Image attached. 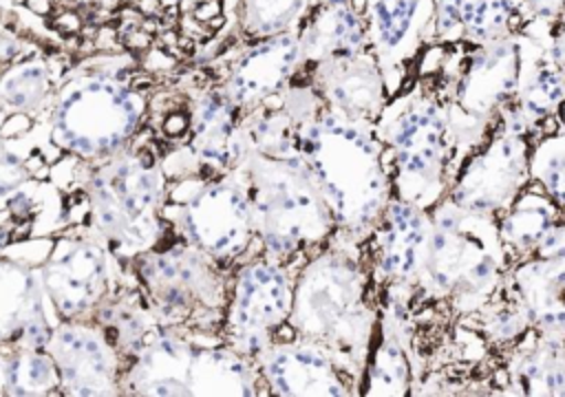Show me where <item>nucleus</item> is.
Masks as SVG:
<instances>
[{"mask_svg":"<svg viewBox=\"0 0 565 397\" xmlns=\"http://www.w3.org/2000/svg\"><path fill=\"white\" fill-rule=\"evenodd\" d=\"M157 79L128 53L73 60L40 117L53 154L99 161L126 150L146 126Z\"/></svg>","mask_w":565,"mask_h":397,"instance_id":"obj_2","label":"nucleus"},{"mask_svg":"<svg viewBox=\"0 0 565 397\" xmlns=\"http://www.w3.org/2000/svg\"><path fill=\"white\" fill-rule=\"evenodd\" d=\"M430 212L391 198L371 232V278L384 287L415 291L430 240Z\"/></svg>","mask_w":565,"mask_h":397,"instance_id":"obj_19","label":"nucleus"},{"mask_svg":"<svg viewBox=\"0 0 565 397\" xmlns=\"http://www.w3.org/2000/svg\"><path fill=\"white\" fill-rule=\"evenodd\" d=\"M408 293L411 291L384 287L377 335L369 353L360 395L402 397L411 393L413 357L408 331Z\"/></svg>","mask_w":565,"mask_h":397,"instance_id":"obj_22","label":"nucleus"},{"mask_svg":"<svg viewBox=\"0 0 565 397\" xmlns=\"http://www.w3.org/2000/svg\"><path fill=\"white\" fill-rule=\"evenodd\" d=\"M430 240L417 287L424 298L446 300L457 313H479L508 276V249L490 214L470 212L444 196L430 210Z\"/></svg>","mask_w":565,"mask_h":397,"instance_id":"obj_7","label":"nucleus"},{"mask_svg":"<svg viewBox=\"0 0 565 397\" xmlns=\"http://www.w3.org/2000/svg\"><path fill=\"white\" fill-rule=\"evenodd\" d=\"M44 348L51 353L62 395H121L124 355L93 320H60Z\"/></svg>","mask_w":565,"mask_h":397,"instance_id":"obj_18","label":"nucleus"},{"mask_svg":"<svg viewBox=\"0 0 565 397\" xmlns=\"http://www.w3.org/2000/svg\"><path fill=\"white\" fill-rule=\"evenodd\" d=\"M214 60L221 62L214 79L241 115L278 95L302 71L298 33L258 37Z\"/></svg>","mask_w":565,"mask_h":397,"instance_id":"obj_17","label":"nucleus"},{"mask_svg":"<svg viewBox=\"0 0 565 397\" xmlns=\"http://www.w3.org/2000/svg\"><path fill=\"white\" fill-rule=\"evenodd\" d=\"M552 55H554V60L565 68V15L554 24Z\"/></svg>","mask_w":565,"mask_h":397,"instance_id":"obj_34","label":"nucleus"},{"mask_svg":"<svg viewBox=\"0 0 565 397\" xmlns=\"http://www.w3.org/2000/svg\"><path fill=\"white\" fill-rule=\"evenodd\" d=\"M73 57L40 46L0 73V126L4 119L26 115L40 119L60 88Z\"/></svg>","mask_w":565,"mask_h":397,"instance_id":"obj_23","label":"nucleus"},{"mask_svg":"<svg viewBox=\"0 0 565 397\" xmlns=\"http://www.w3.org/2000/svg\"><path fill=\"white\" fill-rule=\"evenodd\" d=\"M320 2H324V0H313V7H316V4H320Z\"/></svg>","mask_w":565,"mask_h":397,"instance_id":"obj_37","label":"nucleus"},{"mask_svg":"<svg viewBox=\"0 0 565 397\" xmlns=\"http://www.w3.org/2000/svg\"><path fill=\"white\" fill-rule=\"evenodd\" d=\"M234 172L245 185L263 256L289 265L329 243L335 221L298 146L274 154L247 148Z\"/></svg>","mask_w":565,"mask_h":397,"instance_id":"obj_6","label":"nucleus"},{"mask_svg":"<svg viewBox=\"0 0 565 397\" xmlns=\"http://www.w3.org/2000/svg\"><path fill=\"white\" fill-rule=\"evenodd\" d=\"M269 395L344 397L355 395L327 348L305 337L274 342L254 357Z\"/></svg>","mask_w":565,"mask_h":397,"instance_id":"obj_20","label":"nucleus"},{"mask_svg":"<svg viewBox=\"0 0 565 397\" xmlns=\"http://www.w3.org/2000/svg\"><path fill=\"white\" fill-rule=\"evenodd\" d=\"M532 256L539 258H561L565 260V218L556 221L547 234L539 240L536 249L532 251Z\"/></svg>","mask_w":565,"mask_h":397,"instance_id":"obj_33","label":"nucleus"},{"mask_svg":"<svg viewBox=\"0 0 565 397\" xmlns=\"http://www.w3.org/2000/svg\"><path fill=\"white\" fill-rule=\"evenodd\" d=\"M302 71L340 55L369 49L366 20L355 0H324L311 9L298 29Z\"/></svg>","mask_w":565,"mask_h":397,"instance_id":"obj_25","label":"nucleus"},{"mask_svg":"<svg viewBox=\"0 0 565 397\" xmlns=\"http://www.w3.org/2000/svg\"><path fill=\"white\" fill-rule=\"evenodd\" d=\"M256 362L225 342L203 344L183 333L163 329L121 373V395H260Z\"/></svg>","mask_w":565,"mask_h":397,"instance_id":"obj_9","label":"nucleus"},{"mask_svg":"<svg viewBox=\"0 0 565 397\" xmlns=\"http://www.w3.org/2000/svg\"><path fill=\"white\" fill-rule=\"evenodd\" d=\"M294 282L289 265L267 256L245 260L234 276L227 300L223 342L252 360L274 344V335L291 313Z\"/></svg>","mask_w":565,"mask_h":397,"instance_id":"obj_13","label":"nucleus"},{"mask_svg":"<svg viewBox=\"0 0 565 397\" xmlns=\"http://www.w3.org/2000/svg\"><path fill=\"white\" fill-rule=\"evenodd\" d=\"M298 150L307 161L335 229L353 240H369L393 198L386 148L375 124L349 117L327 104L309 121L296 126Z\"/></svg>","mask_w":565,"mask_h":397,"instance_id":"obj_5","label":"nucleus"},{"mask_svg":"<svg viewBox=\"0 0 565 397\" xmlns=\"http://www.w3.org/2000/svg\"><path fill=\"white\" fill-rule=\"evenodd\" d=\"M362 15L386 93L395 97L422 51L435 44V0H362Z\"/></svg>","mask_w":565,"mask_h":397,"instance_id":"obj_16","label":"nucleus"},{"mask_svg":"<svg viewBox=\"0 0 565 397\" xmlns=\"http://www.w3.org/2000/svg\"><path fill=\"white\" fill-rule=\"evenodd\" d=\"M241 0H0V20L73 60L128 53L163 77L218 57Z\"/></svg>","mask_w":565,"mask_h":397,"instance_id":"obj_1","label":"nucleus"},{"mask_svg":"<svg viewBox=\"0 0 565 397\" xmlns=\"http://www.w3.org/2000/svg\"><path fill=\"white\" fill-rule=\"evenodd\" d=\"M360 245V240L333 232L329 243L300 269L287 320L296 337L329 351L355 395L362 390L380 318L369 296L371 273Z\"/></svg>","mask_w":565,"mask_h":397,"instance_id":"obj_4","label":"nucleus"},{"mask_svg":"<svg viewBox=\"0 0 565 397\" xmlns=\"http://www.w3.org/2000/svg\"><path fill=\"white\" fill-rule=\"evenodd\" d=\"M130 265L163 329L201 342L205 335L223 340L230 296L221 262L177 238L137 256Z\"/></svg>","mask_w":565,"mask_h":397,"instance_id":"obj_10","label":"nucleus"},{"mask_svg":"<svg viewBox=\"0 0 565 397\" xmlns=\"http://www.w3.org/2000/svg\"><path fill=\"white\" fill-rule=\"evenodd\" d=\"M503 289L521 302L532 329L565 337V260L532 256L508 269Z\"/></svg>","mask_w":565,"mask_h":397,"instance_id":"obj_24","label":"nucleus"},{"mask_svg":"<svg viewBox=\"0 0 565 397\" xmlns=\"http://www.w3.org/2000/svg\"><path fill=\"white\" fill-rule=\"evenodd\" d=\"M523 22L525 20H545L558 22L565 15V0H514Z\"/></svg>","mask_w":565,"mask_h":397,"instance_id":"obj_32","label":"nucleus"},{"mask_svg":"<svg viewBox=\"0 0 565 397\" xmlns=\"http://www.w3.org/2000/svg\"><path fill=\"white\" fill-rule=\"evenodd\" d=\"M558 205L545 192H521L499 221L501 240L514 256H532L539 240L558 221Z\"/></svg>","mask_w":565,"mask_h":397,"instance_id":"obj_28","label":"nucleus"},{"mask_svg":"<svg viewBox=\"0 0 565 397\" xmlns=\"http://www.w3.org/2000/svg\"><path fill=\"white\" fill-rule=\"evenodd\" d=\"M512 395H565V337L527 329L514 344L505 364Z\"/></svg>","mask_w":565,"mask_h":397,"instance_id":"obj_27","label":"nucleus"},{"mask_svg":"<svg viewBox=\"0 0 565 397\" xmlns=\"http://www.w3.org/2000/svg\"><path fill=\"white\" fill-rule=\"evenodd\" d=\"M530 179V143L525 135L512 132L501 124L486 146L459 168L448 198L457 205L497 216L505 212Z\"/></svg>","mask_w":565,"mask_h":397,"instance_id":"obj_15","label":"nucleus"},{"mask_svg":"<svg viewBox=\"0 0 565 397\" xmlns=\"http://www.w3.org/2000/svg\"><path fill=\"white\" fill-rule=\"evenodd\" d=\"M479 313L481 331L494 344H514L527 329H532L525 309L505 289H501Z\"/></svg>","mask_w":565,"mask_h":397,"instance_id":"obj_31","label":"nucleus"},{"mask_svg":"<svg viewBox=\"0 0 565 397\" xmlns=\"http://www.w3.org/2000/svg\"><path fill=\"white\" fill-rule=\"evenodd\" d=\"M530 176L565 212V128L536 143L530 154Z\"/></svg>","mask_w":565,"mask_h":397,"instance_id":"obj_30","label":"nucleus"},{"mask_svg":"<svg viewBox=\"0 0 565 397\" xmlns=\"http://www.w3.org/2000/svg\"><path fill=\"white\" fill-rule=\"evenodd\" d=\"M558 119H561V126L565 128V99H563V104H561V110H558Z\"/></svg>","mask_w":565,"mask_h":397,"instance_id":"obj_36","label":"nucleus"},{"mask_svg":"<svg viewBox=\"0 0 565 397\" xmlns=\"http://www.w3.org/2000/svg\"><path fill=\"white\" fill-rule=\"evenodd\" d=\"M44 289L62 320H93L137 276L84 225L57 234L40 265Z\"/></svg>","mask_w":565,"mask_h":397,"instance_id":"obj_12","label":"nucleus"},{"mask_svg":"<svg viewBox=\"0 0 565 397\" xmlns=\"http://www.w3.org/2000/svg\"><path fill=\"white\" fill-rule=\"evenodd\" d=\"M305 71L322 101L349 117L375 124L391 99L371 49L329 57Z\"/></svg>","mask_w":565,"mask_h":397,"instance_id":"obj_21","label":"nucleus"},{"mask_svg":"<svg viewBox=\"0 0 565 397\" xmlns=\"http://www.w3.org/2000/svg\"><path fill=\"white\" fill-rule=\"evenodd\" d=\"M4 357H7V346H0V397H4Z\"/></svg>","mask_w":565,"mask_h":397,"instance_id":"obj_35","label":"nucleus"},{"mask_svg":"<svg viewBox=\"0 0 565 397\" xmlns=\"http://www.w3.org/2000/svg\"><path fill=\"white\" fill-rule=\"evenodd\" d=\"M29 243L31 238L0 249V346L7 348H42L62 320L40 269L53 243L26 254Z\"/></svg>","mask_w":565,"mask_h":397,"instance_id":"obj_14","label":"nucleus"},{"mask_svg":"<svg viewBox=\"0 0 565 397\" xmlns=\"http://www.w3.org/2000/svg\"><path fill=\"white\" fill-rule=\"evenodd\" d=\"M62 395L60 373L51 353L42 348H7L4 397Z\"/></svg>","mask_w":565,"mask_h":397,"instance_id":"obj_29","label":"nucleus"},{"mask_svg":"<svg viewBox=\"0 0 565 397\" xmlns=\"http://www.w3.org/2000/svg\"><path fill=\"white\" fill-rule=\"evenodd\" d=\"M375 132L391 154L393 196L433 210L450 192V139L441 90L424 79L386 101Z\"/></svg>","mask_w":565,"mask_h":397,"instance_id":"obj_8","label":"nucleus"},{"mask_svg":"<svg viewBox=\"0 0 565 397\" xmlns=\"http://www.w3.org/2000/svg\"><path fill=\"white\" fill-rule=\"evenodd\" d=\"M168 229L223 267L241 260L256 240L252 210L241 176H185L168 183L163 207Z\"/></svg>","mask_w":565,"mask_h":397,"instance_id":"obj_11","label":"nucleus"},{"mask_svg":"<svg viewBox=\"0 0 565 397\" xmlns=\"http://www.w3.org/2000/svg\"><path fill=\"white\" fill-rule=\"evenodd\" d=\"M71 172L53 181L64 192L79 190L84 198V225L124 262L154 249L168 236L163 207L168 176L161 168L159 148L141 128L137 139L121 152L79 161L66 157Z\"/></svg>","mask_w":565,"mask_h":397,"instance_id":"obj_3","label":"nucleus"},{"mask_svg":"<svg viewBox=\"0 0 565 397\" xmlns=\"http://www.w3.org/2000/svg\"><path fill=\"white\" fill-rule=\"evenodd\" d=\"M521 26L523 15L514 0H435L437 44H486Z\"/></svg>","mask_w":565,"mask_h":397,"instance_id":"obj_26","label":"nucleus"}]
</instances>
